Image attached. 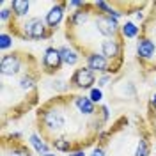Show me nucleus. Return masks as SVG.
I'll list each match as a JSON object with an SVG mask.
<instances>
[{"label": "nucleus", "mask_w": 156, "mask_h": 156, "mask_svg": "<svg viewBox=\"0 0 156 156\" xmlns=\"http://www.w3.org/2000/svg\"><path fill=\"white\" fill-rule=\"evenodd\" d=\"M43 69L39 58L23 48L11 50L0 57L2 129L25 117L39 103V82Z\"/></svg>", "instance_id": "3"}, {"label": "nucleus", "mask_w": 156, "mask_h": 156, "mask_svg": "<svg viewBox=\"0 0 156 156\" xmlns=\"http://www.w3.org/2000/svg\"><path fill=\"white\" fill-rule=\"evenodd\" d=\"M66 156H85V151H78V153H73V154H66Z\"/></svg>", "instance_id": "21"}, {"label": "nucleus", "mask_w": 156, "mask_h": 156, "mask_svg": "<svg viewBox=\"0 0 156 156\" xmlns=\"http://www.w3.org/2000/svg\"><path fill=\"white\" fill-rule=\"evenodd\" d=\"M108 119L107 105H96L85 94H55L37 107L36 129L51 149L73 154L98 144Z\"/></svg>", "instance_id": "1"}, {"label": "nucleus", "mask_w": 156, "mask_h": 156, "mask_svg": "<svg viewBox=\"0 0 156 156\" xmlns=\"http://www.w3.org/2000/svg\"><path fill=\"white\" fill-rule=\"evenodd\" d=\"M94 83H96V73L90 71L87 66L76 68L68 80L69 92H73V90H92Z\"/></svg>", "instance_id": "7"}, {"label": "nucleus", "mask_w": 156, "mask_h": 156, "mask_svg": "<svg viewBox=\"0 0 156 156\" xmlns=\"http://www.w3.org/2000/svg\"><path fill=\"white\" fill-rule=\"evenodd\" d=\"M66 7H69L68 0H60V2H53L51 7H50L46 12H44V18H46V23H48L51 29L57 32L58 25L62 21H66Z\"/></svg>", "instance_id": "10"}, {"label": "nucleus", "mask_w": 156, "mask_h": 156, "mask_svg": "<svg viewBox=\"0 0 156 156\" xmlns=\"http://www.w3.org/2000/svg\"><path fill=\"white\" fill-rule=\"evenodd\" d=\"M110 5L117 11V12H121L122 16H129V14H136V12H140V11H144L146 7H149V2H133V0H114V2H110Z\"/></svg>", "instance_id": "12"}, {"label": "nucleus", "mask_w": 156, "mask_h": 156, "mask_svg": "<svg viewBox=\"0 0 156 156\" xmlns=\"http://www.w3.org/2000/svg\"><path fill=\"white\" fill-rule=\"evenodd\" d=\"M58 51H60L62 62H64L66 66H76L78 62H80V58H82L76 51H75V50L71 48V46H66V44L58 46Z\"/></svg>", "instance_id": "14"}, {"label": "nucleus", "mask_w": 156, "mask_h": 156, "mask_svg": "<svg viewBox=\"0 0 156 156\" xmlns=\"http://www.w3.org/2000/svg\"><path fill=\"white\" fill-rule=\"evenodd\" d=\"M121 30H122L124 39H136L140 36V27H136L135 21H126V23H122Z\"/></svg>", "instance_id": "16"}, {"label": "nucleus", "mask_w": 156, "mask_h": 156, "mask_svg": "<svg viewBox=\"0 0 156 156\" xmlns=\"http://www.w3.org/2000/svg\"><path fill=\"white\" fill-rule=\"evenodd\" d=\"M110 98H114V101H124V103H138V90H136L133 82H124V80H117L115 85L110 87Z\"/></svg>", "instance_id": "9"}, {"label": "nucleus", "mask_w": 156, "mask_h": 156, "mask_svg": "<svg viewBox=\"0 0 156 156\" xmlns=\"http://www.w3.org/2000/svg\"><path fill=\"white\" fill-rule=\"evenodd\" d=\"M62 57H60V51L55 46H48L43 53L41 58V69H43V75H48V76H55L58 71H62Z\"/></svg>", "instance_id": "8"}, {"label": "nucleus", "mask_w": 156, "mask_h": 156, "mask_svg": "<svg viewBox=\"0 0 156 156\" xmlns=\"http://www.w3.org/2000/svg\"><path fill=\"white\" fill-rule=\"evenodd\" d=\"M12 46V36H11L7 30H4L2 32V36H0V48L4 53H7V50Z\"/></svg>", "instance_id": "17"}, {"label": "nucleus", "mask_w": 156, "mask_h": 156, "mask_svg": "<svg viewBox=\"0 0 156 156\" xmlns=\"http://www.w3.org/2000/svg\"><path fill=\"white\" fill-rule=\"evenodd\" d=\"M7 32H9L12 37H18L21 41H43V39H51L55 30L46 23L44 16H34L30 14L27 18L18 20L12 18L4 25Z\"/></svg>", "instance_id": "5"}, {"label": "nucleus", "mask_w": 156, "mask_h": 156, "mask_svg": "<svg viewBox=\"0 0 156 156\" xmlns=\"http://www.w3.org/2000/svg\"><path fill=\"white\" fill-rule=\"evenodd\" d=\"M147 110L156 112V92L154 94H151V98H149V101H147Z\"/></svg>", "instance_id": "20"}, {"label": "nucleus", "mask_w": 156, "mask_h": 156, "mask_svg": "<svg viewBox=\"0 0 156 156\" xmlns=\"http://www.w3.org/2000/svg\"><path fill=\"white\" fill-rule=\"evenodd\" d=\"M121 23L103 11L96 2H82L64 21V36L80 57L99 53L110 62L108 75H119L124 68L126 39Z\"/></svg>", "instance_id": "2"}, {"label": "nucleus", "mask_w": 156, "mask_h": 156, "mask_svg": "<svg viewBox=\"0 0 156 156\" xmlns=\"http://www.w3.org/2000/svg\"><path fill=\"white\" fill-rule=\"evenodd\" d=\"M89 98H90L96 105H99V101L103 99V92H101V89H92L90 94H89Z\"/></svg>", "instance_id": "18"}, {"label": "nucleus", "mask_w": 156, "mask_h": 156, "mask_svg": "<svg viewBox=\"0 0 156 156\" xmlns=\"http://www.w3.org/2000/svg\"><path fill=\"white\" fill-rule=\"evenodd\" d=\"M153 133L149 124L138 112L119 115L108 126L94 151L89 156H153Z\"/></svg>", "instance_id": "4"}, {"label": "nucleus", "mask_w": 156, "mask_h": 156, "mask_svg": "<svg viewBox=\"0 0 156 156\" xmlns=\"http://www.w3.org/2000/svg\"><path fill=\"white\" fill-rule=\"evenodd\" d=\"M110 80H112V75H101L98 78V87H107L110 83Z\"/></svg>", "instance_id": "19"}, {"label": "nucleus", "mask_w": 156, "mask_h": 156, "mask_svg": "<svg viewBox=\"0 0 156 156\" xmlns=\"http://www.w3.org/2000/svg\"><path fill=\"white\" fill-rule=\"evenodd\" d=\"M29 140H30V144H32V147L36 149V153H37L39 156H43V154H46V153H50V144H46L41 136L37 135V133H34V135H30L29 136Z\"/></svg>", "instance_id": "15"}, {"label": "nucleus", "mask_w": 156, "mask_h": 156, "mask_svg": "<svg viewBox=\"0 0 156 156\" xmlns=\"http://www.w3.org/2000/svg\"><path fill=\"white\" fill-rule=\"evenodd\" d=\"M149 12L146 14V20L140 23V36L151 39L156 44V2L149 4Z\"/></svg>", "instance_id": "11"}, {"label": "nucleus", "mask_w": 156, "mask_h": 156, "mask_svg": "<svg viewBox=\"0 0 156 156\" xmlns=\"http://www.w3.org/2000/svg\"><path fill=\"white\" fill-rule=\"evenodd\" d=\"M0 147L2 156H32V151L25 144L21 133H4Z\"/></svg>", "instance_id": "6"}, {"label": "nucleus", "mask_w": 156, "mask_h": 156, "mask_svg": "<svg viewBox=\"0 0 156 156\" xmlns=\"http://www.w3.org/2000/svg\"><path fill=\"white\" fill-rule=\"evenodd\" d=\"M85 66H87L90 71L101 73V75H108V71H110V62H108L103 55H99V53L89 55V57L85 58Z\"/></svg>", "instance_id": "13"}]
</instances>
